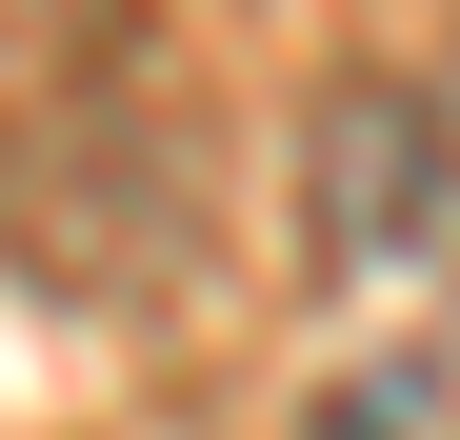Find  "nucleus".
<instances>
[{
    "label": "nucleus",
    "instance_id": "1",
    "mask_svg": "<svg viewBox=\"0 0 460 440\" xmlns=\"http://www.w3.org/2000/svg\"><path fill=\"white\" fill-rule=\"evenodd\" d=\"M440 101L420 81H341L321 101V161H300V220H321V260L380 280V260H420V220H440Z\"/></svg>",
    "mask_w": 460,
    "mask_h": 440
},
{
    "label": "nucleus",
    "instance_id": "2",
    "mask_svg": "<svg viewBox=\"0 0 460 440\" xmlns=\"http://www.w3.org/2000/svg\"><path fill=\"white\" fill-rule=\"evenodd\" d=\"M420 420H440V360H380V381H341L300 440H420Z\"/></svg>",
    "mask_w": 460,
    "mask_h": 440
}]
</instances>
